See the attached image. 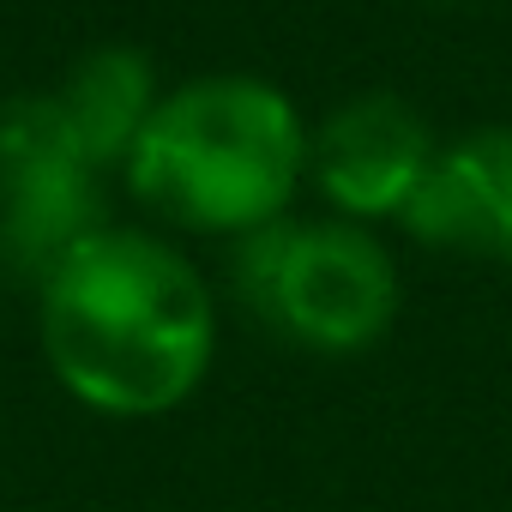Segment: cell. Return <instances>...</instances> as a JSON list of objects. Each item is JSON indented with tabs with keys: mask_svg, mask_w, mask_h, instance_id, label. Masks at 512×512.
Instances as JSON below:
<instances>
[{
	"mask_svg": "<svg viewBox=\"0 0 512 512\" xmlns=\"http://www.w3.org/2000/svg\"><path fill=\"white\" fill-rule=\"evenodd\" d=\"M55 103H61V115H67V127H73V139H79V151H85V163L103 175L109 163H127V157H133V145H139L151 109L163 103V91H157V73H151V61H145L139 49L109 43V49H91V55L61 79Z\"/></svg>",
	"mask_w": 512,
	"mask_h": 512,
	"instance_id": "52a82bcc",
	"label": "cell"
},
{
	"mask_svg": "<svg viewBox=\"0 0 512 512\" xmlns=\"http://www.w3.org/2000/svg\"><path fill=\"white\" fill-rule=\"evenodd\" d=\"M302 181L308 121L272 79L253 73L175 85L127 157V187L157 223L229 241L290 217Z\"/></svg>",
	"mask_w": 512,
	"mask_h": 512,
	"instance_id": "7a4b0ae2",
	"label": "cell"
},
{
	"mask_svg": "<svg viewBox=\"0 0 512 512\" xmlns=\"http://www.w3.org/2000/svg\"><path fill=\"white\" fill-rule=\"evenodd\" d=\"M235 296L296 350L362 356L398 320V266L362 223L278 217L235 241Z\"/></svg>",
	"mask_w": 512,
	"mask_h": 512,
	"instance_id": "3957f363",
	"label": "cell"
},
{
	"mask_svg": "<svg viewBox=\"0 0 512 512\" xmlns=\"http://www.w3.org/2000/svg\"><path fill=\"white\" fill-rule=\"evenodd\" d=\"M61 392L115 422L181 410L217 362V296L169 235L103 223L37 284Z\"/></svg>",
	"mask_w": 512,
	"mask_h": 512,
	"instance_id": "6da1fadb",
	"label": "cell"
},
{
	"mask_svg": "<svg viewBox=\"0 0 512 512\" xmlns=\"http://www.w3.org/2000/svg\"><path fill=\"white\" fill-rule=\"evenodd\" d=\"M434 151L440 145H434L428 121L404 97L368 91V97H350L344 109H332L320 121V133H308V181L320 187L332 217L368 229L380 217H404Z\"/></svg>",
	"mask_w": 512,
	"mask_h": 512,
	"instance_id": "5b68a950",
	"label": "cell"
},
{
	"mask_svg": "<svg viewBox=\"0 0 512 512\" xmlns=\"http://www.w3.org/2000/svg\"><path fill=\"white\" fill-rule=\"evenodd\" d=\"M398 223L434 253L512 266V127H476L440 145Z\"/></svg>",
	"mask_w": 512,
	"mask_h": 512,
	"instance_id": "8992f818",
	"label": "cell"
},
{
	"mask_svg": "<svg viewBox=\"0 0 512 512\" xmlns=\"http://www.w3.org/2000/svg\"><path fill=\"white\" fill-rule=\"evenodd\" d=\"M97 229L103 187L55 91L0 103V266L25 284H43Z\"/></svg>",
	"mask_w": 512,
	"mask_h": 512,
	"instance_id": "277c9868",
	"label": "cell"
}]
</instances>
